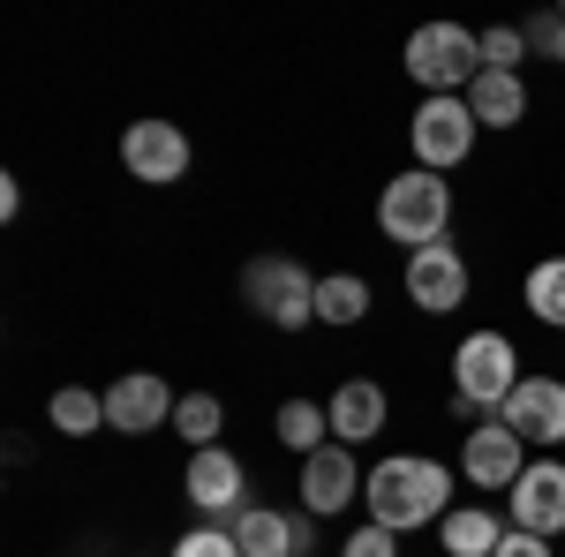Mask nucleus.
Instances as JSON below:
<instances>
[{
    "instance_id": "11",
    "label": "nucleus",
    "mask_w": 565,
    "mask_h": 557,
    "mask_svg": "<svg viewBox=\"0 0 565 557\" xmlns=\"http://www.w3.org/2000/svg\"><path fill=\"white\" fill-rule=\"evenodd\" d=\"M174 392L167 377H151V369H129V377H114L106 385V429H121V437H143V429H167L174 422Z\"/></svg>"
},
{
    "instance_id": "27",
    "label": "nucleus",
    "mask_w": 565,
    "mask_h": 557,
    "mask_svg": "<svg viewBox=\"0 0 565 557\" xmlns=\"http://www.w3.org/2000/svg\"><path fill=\"white\" fill-rule=\"evenodd\" d=\"M340 557H399V535L370 519V527H354V535H348V550H340Z\"/></svg>"
},
{
    "instance_id": "28",
    "label": "nucleus",
    "mask_w": 565,
    "mask_h": 557,
    "mask_svg": "<svg viewBox=\"0 0 565 557\" xmlns=\"http://www.w3.org/2000/svg\"><path fill=\"white\" fill-rule=\"evenodd\" d=\"M498 557H558V543H551V535H527V527H505Z\"/></svg>"
},
{
    "instance_id": "3",
    "label": "nucleus",
    "mask_w": 565,
    "mask_h": 557,
    "mask_svg": "<svg viewBox=\"0 0 565 557\" xmlns=\"http://www.w3.org/2000/svg\"><path fill=\"white\" fill-rule=\"evenodd\" d=\"M407 76L430 90V98H468V84L482 76V31L468 23H423L407 31Z\"/></svg>"
},
{
    "instance_id": "19",
    "label": "nucleus",
    "mask_w": 565,
    "mask_h": 557,
    "mask_svg": "<svg viewBox=\"0 0 565 557\" xmlns=\"http://www.w3.org/2000/svg\"><path fill=\"white\" fill-rule=\"evenodd\" d=\"M521 301H527V317H535V324H551V332L565 340V257L527 264V287H521Z\"/></svg>"
},
{
    "instance_id": "25",
    "label": "nucleus",
    "mask_w": 565,
    "mask_h": 557,
    "mask_svg": "<svg viewBox=\"0 0 565 557\" xmlns=\"http://www.w3.org/2000/svg\"><path fill=\"white\" fill-rule=\"evenodd\" d=\"M521 39H527V53H535V61H558V68H565V8H543V15H527Z\"/></svg>"
},
{
    "instance_id": "17",
    "label": "nucleus",
    "mask_w": 565,
    "mask_h": 557,
    "mask_svg": "<svg viewBox=\"0 0 565 557\" xmlns=\"http://www.w3.org/2000/svg\"><path fill=\"white\" fill-rule=\"evenodd\" d=\"M505 527L513 519H498L490 505H452V513L437 519V543H445V557H498Z\"/></svg>"
},
{
    "instance_id": "26",
    "label": "nucleus",
    "mask_w": 565,
    "mask_h": 557,
    "mask_svg": "<svg viewBox=\"0 0 565 557\" xmlns=\"http://www.w3.org/2000/svg\"><path fill=\"white\" fill-rule=\"evenodd\" d=\"M174 557H242V543H234V527H189Z\"/></svg>"
},
{
    "instance_id": "16",
    "label": "nucleus",
    "mask_w": 565,
    "mask_h": 557,
    "mask_svg": "<svg viewBox=\"0 0 565 557\" xmlns=\"http://www.w3.org/2000/svg\"><path fill=\"white\" fill-rule=\"evenodd\" d=\"M324 415H332V444H370L377 429H385V385H370V377H348V385L324 399Z\"/></svg>"
},
{
    "instance_id": "1",
    "label": "nucleus",
    "mask_w": 565,
    "mask_h": 557,
    "mask_svg": "<svg viewBox=\"0 0 565 557\" xmlns=\"http://www.w3.org/2000/svg\"><path fill=\"white\" fill-rule=\"evenodd\" d=\"M452 474L460 468H445V460H430V452H392L385 468L362 482V505H370L377 527L415 535V527H430V519L452 513Z\"/></svg>"
},
{
    "instance_id": "2",
    "label": "nucleus",
    "mask_w": 565,
    "mask_h": 557,
    "mask_svg": "<svg viewBox=\"0 0 565 557\" xmlns=\"http://www.w3.org/2000/svg\"><path fill=\"white\" fill-rule=\"evenodd\" d=\"M445 226H452V189H445V173H423V167L392 173L385 196H377V234L415 257V249L445 242Z\"/></svg>"
},
{
    "instance_id": "5",
    "label": "nucleus",
    "mask_w": 565,
    "mask_h": 557,
    "mask_svg": "<svg viewBox=\"0 0 565 557\" xmlns=\"http://www.w3.org/2000/svg\"><path fill=\"white\" fill-rule=\"evenodd\" d=\"M242 301L257 309L271 332H302L317 324V279H309L295 257H257L242 271Z\"/></svg>"
},
{
    "instance_id": "13",
    "label": "nucleus",
    "mask_w": 565,
    "mask_h": 557,
    "mask_svg": "<svg viewBox=\"0 0 565 557\" xmlns=\"http://www.w3.org/2000/svg\"><path fill=\"white\" fill-rule=\"evenodd\" d=\"M505 497H513V527H527V535H565V460H527V474Z\"/></svg>"
},
{
    "instance_id": "12",
    "label": "nucleus",
    "mask_w": 565,
    "mask_h": 557,
    "mask_svg": "<svg viewBox=\"0 0 565 557\" xmlns=\"http://www.w3.org/2000/svg\"><path fill=\"white\" fill-rule=\"evenodd\" d=\"M189 505L204 519H226V513H249L242 505V490H249V474H242V460L226 452V444H204V452H189Z\"/></svg>"
},
{
    "instance_id": "14",
    "label": "nucleus",
    "mask_w": 565,
    "mask_h": 557,
    "mask_svg": "<svg viewBox=\"0 0 565 557\" xmlns=\"http://www.w3.org/2000/svg\"><path fill=\"white\" fill-rule=\"evenodd\" d=\"M234 527V543H242V557H309V513H279V505H249V513L226 519Z\"/></svg>"
},
{
    "instance_id": "7",
    "label": "nucleus",
    "mask_w": 565,
    "mask_h": 557,
    "mask_svg": "<svg viewBox=\"0 0 565 557\" xmlns=\"http://www.w3.org/2000/svg\"><path fill=\"white\" fill-rule=\"evenodd\" d=\"M452 468L468 474V490H513L527 474V444L505 422H468L460 429V460Z\"/></svg>"
},
{
    "instance_id": "10",
    "label": "nucleus",
    "mask_w": 565,
    "mask_h": 557,
    "mask_svg": "<svg viewBox=\"0 0 565 557\" xmlns=\"http://www.w3.org/2000/svg\"><path fill=\"white\" fill-rule=\"evenodd\" d=\"M498 422L521 444H565V377H521L513 399L498 407Z\"/></svg>"
},
{
    "instance_id": "24",
    "label": "nucleus",
    "mask_w": 565,
    "mask_h": 557,
    "mask_svg": "<svg viewBox=\"0 0 565 557\" xmlns=\"http://www.w3.org/2000/svg\"><path fill=\"white\" fill-rule=\"evenodd\" d=\"M521 61H527L521 23H498V31H482V68H490V76H521Z\"/></svg>"
},
{
    "instance_id": "22",
    "label": "nucleus",
    "mask_w": 565,
    "mask_h": 557,
    "mask_svg": "<svg viewBox=\"0 0 565 557\" xmlns=\"http://www.w3.org/2000/svg\"><path fill=\"white\" fill-rule=\"evenodd\" d=\"M279 444H287V452H324V444H332V415H324V407H317V399H287V407H279Z\"/></svg>"
},
{
    "instance_id": "18",
    "label": "nucleus",
    "mask_w": 565,
    "mask_h": 557,
    "mask_svg": "<svg viewBox=\"0 0 565 557\" xmlns=\"http://www.w3.org/2000/svg\"><path fill=\"white\" fill-rule=\"evenodd\" d=\"M468 114H476L482 129H521L527 121V84L521 76H490V68H482L476 84H468Z\"/></svg>"
},
{
    "instance_id": "15",
    "label": "nucleus",
    "mask_w": 565,
    "mask_h": 557,
    "mask_svg": "<svg viewBox=\"0 0 565 557\" xmlns=\"http://www.w3.org/2000/svg\"><path fill=\"white\" fill-rule=\"evenodd\" d=\"M362 482L370 474H354V452L348 444H324V452H309L302 460V513H348V497H362Z\"/></svg>"
},
{
    "instance_id": "20",
    "label": "nucleus",
    "mask_w": 565,
    "mask_h": 557,
    "mask_svg": "<svg viewBox=\"0 0 565 557\" xmlns=\"http://www.w3.org/2000/svg\"><path fill=\"white\" fill-rule=\"evenodd\" d=\"M45 422L61 429V437H90V429H106V392L90 385H61L45 399Z\"/></svg>"
},
{
    "instance_id": "21",
    "label": "nucleus",
    "mask_w": 565,
    "mask_h": 557,
    "mask_svg": "<svg viewBox=\"0 0 565 557\" xmlns=\"http://www.w3.org/2000/svg\"><path fill=\"white\" fill-rule=\"evenodd\" d=\"M362 317H370V279H354V271L317 279V324H362Z\"/></svg>"
},
{
    "instance_id": "4",
    "label": "nucleus",
    "mask_w": 565,
    "mask_h": 557,
    "mask_svg": "<svg viewBox=\"0 0 565 557\" xmlns=\"http://www.w3.org/2000/svg\"><path fill=\"white\" fill-rule=\"evenodd\" d=\"M521 354H513V340L505 332H468V340L452 346V399H468V415H498L505 399H513V385H521Z\"/></svg>"
},
{
    "instance_id": "23",
    "label": "nucleus",
    "mask_w": 565,
    "mask_h": 557,
    "mask_svg": "<svg viewBox=\"0 0 565 557\" xmlns=\"http://www.w3.org/2000/svg\"><path fill=\"white\" fill-rule=\"evenodd\" d=\"M174 429L204 452V444H218V429H226V407H218L212 392H181V407H174Z\"/></svg>"
},
{
    "instance_id": "9",
    "label": "nucleus",
    "mask_w": 565,
    "mask_h": 557,
    "mask_svg": "<svg viewBox=\"0 0 565 557\" xmlns=\"http://www.w3.org/2000/svg\"><path fill=\"white\" fill-rule=\"evenodd\" d=\"M121 167L136 181H151V189H174L181 173H189V136H181V121H129Z\"/></svg>"
},
{
    "instance_id": "6",
    "label": "nucleus",
    "mask_w": 565,
    "mask_h": 557,
    "mask_svg": "<svg viewBox=\"0 0 565 557\" xmlns=\"http://www.w3.org/2000/svg\"><path fill=\"white\" fill-rule=\"evenodd\" d=\"M476 136H482V121L468 114V98H423L415 121H407V143H415V167H423V173L468 167Z\"/></svg>"
},
{
    "instance_id": "8",
    "label": "nucleus",
    "mask_w": 565,
    "mask_h": 557,
    "mask_svg": "<svg viewBox=\"0 0 565 557\" xmlns=\"http://www.w3.org/2000/svg\"><path fill=\"white\" fill-rule=\"evenodd\" d=\"M407 301H415L423 317H452V309L468 301V257H460L452 242L415 249V257H407Z\"/></svg>"
}]
</instances>
